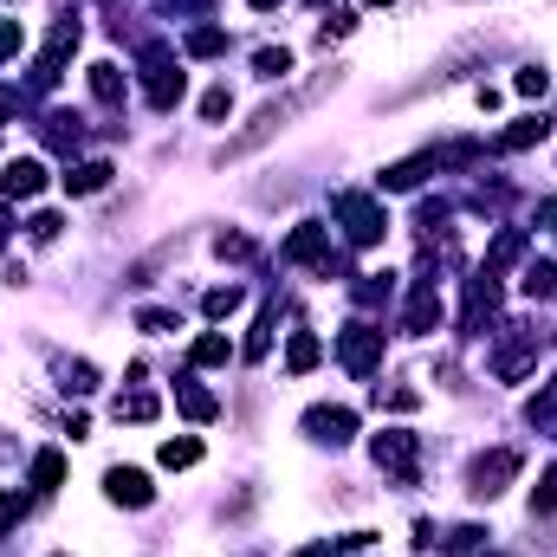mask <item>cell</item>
Wrapping results in <instances>:
<instances>
[{"label": "cell", "mask_w": 557, "mask_h": 557, "mask_svg": "<svg viewBox=\"0 0 557 557\" xmlns=\"http://www.w3.org/2000/svg\"><path fill=\"white\" fill-rule=\"evenodd\" d=\"M337 221H344V234L357 240V247H376L383 240V208H376L370 195H337Z\"/></svg>", "instance_id": "obj_1"}, {"label": "cell", "mask_w": 557, "mask_h": 557, "mask_svg": "<svg viewBox=\"0 0 557 557\" xmlns=\"http://www.w3.org/2000/svg\"><path fill=\"white\" fill-rule=\"evenodd\" d=\"M337 357H344L350 376H370L376 363H383V331H376V324H350V331L337 337Z\"/></svg>", "instance_id": "obj_2"}, {"label": "cell", "mask_w": 557, "mask_h": 557, "mask_svg": "<svg viewBox=\"0 0 557 557\" xmlns=\"http://www.w3.org/2000/svg\"><path fill=\"white\" fill-rule=\"evenodd\" d=\"M143 91H149V104H156V111H169L175 98H182V72H175V59L162 46H149V65H143Z\"/></svg>", "instance_id": "obj_3"}, {"label": "cell", "mask_w": 557, "mask_h": 557, "mask_svg": "<svg viewBox=\"0 0 557 557\" xmlns=\"http://www.w3.org/2000/svg\"><path fill=\"white\" fill-rule=\"evenodd\" d=\"M512 473H519V454H512V447H499V454H480V460H473V499H499Z\"/></svg>", "instance_id": "obj_4"}, {"label": "cell", "mask_w": 557, "mask_h": 557, "mask_svg": "<svg viewBox=\"0 0 557 557\" xmlns=\"http://www.w3.org/2000/svg\"><path fill=\"white\" fill-rule=\"evenodd\" d=\"M376 467H389L396 480H415V434L409 428H383L376 434Z\"/></svg>", "instance_id": "obj_5"}, {"label": "cell", "mask_w": 557, "mask_h": 557, "mask_svg": "<svg viewBox=\"0 0 557 557\" xmlns=\"http://www.w3.org/2000/svg\"><path fill=\"white\" fill-rule=\"evenodd\" d=\"M285 260H298V266H324V273H331V234H324L318 221L292 227V240H285Z\"/></svg>", "instance_id": "obj_6"}, {"label": "cell", "mask_w": 557, "mask_h": 557, "mask_svg": "<svg viewBox=\"0 0 557 557\" xmlns=\"http://www.w3.org/2000/svg\"><path fill=\"white\" fill-rule=\"evenodd\" d=\"M104 493H111L117 506L137 512V506H149V499H156V486H149V473H137V467H111V473H104Z\"/></svg>", "instance_id": "obj_7"}, {"label": "cell", "mask_w": 557, "mask_h": 557, "mask_svg": "<svg viewBox=\"0 0 557 557\" xmlns=\"http://www.w3.org/2000/svg\"><path fill=\"white\" fill-rule=\"evenodd\" d=\"M39 188H46V169H39L33 156H20V162L0 169V195H7V201H33Z\"/></svg>", "instance_id": "obj_8"}, {"label": "cell", "mask_w": 557, "mask_h": 557, "mask_svg": "<svg viewBox=\"0 0 557 557\" xmlns=\"http://www.w3.org/2000/svg\"><path fill=\"white\" fill-rule=\"evenodd\" d=\"M493 311H499V279H493V273H480V279L467 285V311H460V324H467V331H480V324L493 318Z\"/></svg>", "instance_id": "obj_9"}, {"label": "cell", "mask_w": 557, "mask_h": 557, "mask_svg": "<svg viewBox=\"0 0 557 557\" xmlns=\"http://www.w3.org/2000/svg\"><path fill=\"white\" fill-rule=\"evenodd\" d=\"M305 428H311V434H318V441H331V447H344V441H350V434H357V415H350V409H311V415H305Z\"/></svg>", "instance_id": "obj_10"}, {"label": "cell", "mask_w": 557, "mask_h": 557, "mask_svg": "<svg viewBox=\"0 0 557 557\" xmlns=\"http://www.w3.org/2000/svg\"><path fill=\"white\" fill-rule=\"evenodd\" d=\"M318 357H324L318 337H311V331H292V344H285V370L305 376V370H318Z\"/></svg>", "instance_id": "obj_11"}, {"label": "cell", "mask_w": 557, "mask_h": 557, "mask_svg": "<svg viewBox=\"0 0 557 557\" xmlns=\"http://www.w3.org/2000/svg\"><path fill=\"white\" fill-rule=\"evenodd\" d=\"M409 331H434V324H441V292H434V285H421V292L409 298Z\"/></svg>", "instance_id": "obj_12"}, {"label": "cell", "mask_w": 557, "mask_h": 557, "mask_svg": "<svg viewBox=\"0 0 557 557\" xmlns=\"http://www.w3.org/2000/svg\"><path fill=\"white\" fill-rule=\"evenodd\" d=\"M532 357H538V344L525 337V344H506V350H499V357H493V370L506 376V383H519V376L532 370Z\"/></svg>", "instance_id": "obj_13"}, {"label": "cell", "mask_w": 557, "mask_h": 557, "mask_svg": "<svg viewBox=\"0 0 557 557\" xmlns=\"http://www.w3.org/2000/svg\"><path fill=\"white\" fill-rule=\"evenodd\" d=\"M59 480H65V454H59V447H39V454H33V486H39V493H52Z\"/></svg>", "instance_id": "obj_14"}, {"label": "cell", "mask_w": 557, "mask_h": 557, "mask_svg": "<svg viewBox=\"0 0 557 557\" xmlns=\"http://www.w3.org/2000/svg\"><path fill=\"white\" fill-rule=\"evenodd\" d=\"M104 182H111V162H78V169L65 175V188H72V195H98Z\"/></svg>", "instance_id": "obj_15"}, {"label": "cell", "mask_w": 557, "mask_h": 557, "mask_svg": "<svg viewBox=\"0 0 557 557\" xmlns=\"http://www.w3.org/2000/svg\"><path fill=\"white\" fill-rule=\"evenodd\" d=\"M545 117H519V124H512V130H499V149H532L538 137H545Z\"/></svg>", "instance_id": "obj_16"}, {"label": "cell", "mask_w": 557, "mask_h": 557, "mask_svg": "<svg viewBox=\"0 0 557 557\" xmlns=\"http://www.w3.org/2000/svg\"><path fill=\"white\" fill-rule=\"evenodd\" d=\"M175 402H182V415H188V421H214V409H221V402H214L208 389H195V383L175 389Z\"/></svg>", "instance_id": "obj_17"}, {"label": "cell", "mask_w": 557, "mask_h": 557, "mask_svg": "<svg viewBox=\"0 0 557 557\" xmlns=\"http://www.w3.org/2000/svg\"><path fill=\"white\" fill-rule=\"evenodd\" d=\"M91 91H98V104H117L124 98V72L117 65H91Z\"/></svg>", "instance_id": "obj_18"}, {"label": "cell", "mask_w": 557, "mask_h": 557, "mask_svg": "<svg viewBox=\"0 0 557 557\" xmlns=\"http://www.w3.org/2000/svg\"><path fill=\"white\" fill-rule=\"evenodd\" d=\"M201 460V441L195 434H182V441H162V467H195Z\"/></svg>", "instance_id": "obj_19"}, {"label": "cell", "mask_w": 557, "mask_h": 557, "mask_svg": "<svg viewBox=\"0 0 557 557\" xmlns=\"http://www.w3.org/2000/svg\"><path fill=\"white\" fill-rule=\"evenodd\" d=\"M188 52H195V59H214V52H227V33L221 26H195V33H188Z\"/></svg>", "instance_id": "obj_20"}, {"label": "cell", "mask_w": 557, "mask_h": 557, "mask_svg": "<svg viewBox=\"0 0 557 557\" xmlns=\"http://www.w3.org/2000/svg\"><path fill=\"white\" fill-rule=\"evenodd\" d=\"M512 91H519V98H545V91H551V72H545V65H525V72L512 78Z\"/></svg>", "instance_id": "obj_21"}, {"label": "cell", "mask_w": 557, "mask_h": 557, "mask_svg": "<svg viewBox=\"0 0 557 557\" xmlns=\"http://www.w3.org/2000/svg\"><path fill=\"white\" fill-rule=\"evenodd\" d=\"M525 292H532V298H557V266H551V260H538L532 273H525Z\"/></svg>", "instance_id": "obj_22"}, {"label": "cell", "mask_w": 557, "mask_h": 557, "mask_svg": "<svg viewBox=\"0 0 557 557\" xmlns=\"http://www.w3.org/2000/svg\"><path fill=\"white\" fill-rule=\"evenodd\" d=\"M234 357V344H227L221 331H208V337H195V363H227Z\"/></svg>", "instance_id": "obj_23"}, {"label": "cell", "mask_w": 557, "mask_h": 557, "mask_svg": "<svg viewBox=\"0 0 557 557\" xmlns=\"http://www.w3.org/2000/svg\"><path fill=\"white\" fill-rule=\"evenodd\" d=\"M117 421H156V396H117Z\"/></svg>", "instance_id": "obj_24"}, {"label": "cell", "mask_w": 557, "mask_h": 557, "mask_svg": "<svg viewBox=\"0 0 557 557\" xmlns=\"http://www.w3.org/2000/svg\"><path fill=\"white\" fill-rule=\"evenodd\" d=\"M532 512H557V467L538 473V486H532Z\"/></svg>", "instance_id": "obj_25"}, {"label": "cell", "mask_w": 557, "mask_h": 557, "mask_svg": "<svg viewBox=\"0 0 557 557\" xmlns=\"http://www.w3.org/2000/svg\"><path fill=\"white\" fill-rule=\"evenodd\" d=\"M227 311H240V285H214L208 292V318H227Z\"/></svg>", "instance_id": "obj_26"}, {"label": "cell", "mask_w": 557, "mask_h": 557, "mask_svg": "<svg viewBox=\"0 0 557 557\" xmlns=\"http://www.w3.org/2000/svg\"><path fill=\"white\" fill-rule=\"evenodd\" d=\"M20 512H26V499H20V493H0V538H7L13 525H20Z\"/></svg>", "instance_id": "obj_27"}, {"label": "cell", "mask_w": 557, "mask_h": 557, "mask_svg": "<svg viewBox=\"0 0 557 557\" xmlns=\"http://www.w3.org/2000/svg\"><path fill=\"white\" fill-rule=\"evenodd\" d=\"M227 111H234V98H227V85H221V91H208V98H201V117H208V124H221Z\"/></svg>", "instance_id": "obj_28"}, {"label": "cell", "mask_w": 557, "mask_h": 557, "mask_svg": "<svg viewBox=\"0 0 557 557\" xmlns=\"http://www.w3.org/2000/svg\"><path fill=\"white\" fill-rule=\"evenodd\" d=\"M214 253H221V260H247L253 240H247V234H221V240H214Z\"/></svg>", "instance_id": "obj_29"}, {"label": "cell", "mask_w": 557, "mask_h": 557, "mask_svg": "<svg viewBox=\"0 0 557 557\" xmlns=\"http://www.w3.org/2000/svg\"><path fill=\"white\" fill-rule=\"evenodd\" d=\"M285 72H292V52H260V78H285Z\"/></svg>", "instance_id": "obj_30"}, {"label": "cell", "mask_w": 557, "mask_h": 557, "mask_svg": "<svg viewBox=\"0 0 557 557\" xmlns=\"http://www.w3.org/2000/svg\"><path fill=\"white\" fill-rule=\"evenodd\" d=\"M91 383H98V376H91V363H65V389H72V396H85Z\"/></svg>", "instance_id": "obj_31"}, {"label": "cell", "mask_w": 557, "mask_h": 557, "mask_svg": "<svg viewBox=\"0 0 557 557\" xmlns=\"http://www.w3.org/2000/svg\"><path fill=\"white\" fill-rule=\"evenodd\" d=\"M519 253H525V234H499V247H493V260H499V266L519 260Z\"/></svg>", "instance_id": "obj_32"}, {"label": "cell", "mask_w": 557, "mask_h": 557, "mask_svg": "<svg viewBox=\"0 0 557 557\" xmlns=\"http://www.w3.org/2000/svg\"><path fill=\"white\" fill-rule=\"evenodd\" d=\"M20 52V20H0V59H13Z\"/></svg>", "instance_id": "obj_33"}, {"label": "cell", "mask_w": 557, "mask_h": 557, "mask_svg": "<svg viewBox=\"0 0 557 557\" xmlns=\"http://www.w3.org/2000/svg\"><path fill=\"white\" fill-rule=\"evenodd\" d=\"M59 227H65L59 214H33V240H59Z\"/></svg>", "instance_id": "obj_34"}, {"label": "cell", "mask_w": 557, "mask_h": 557, "mask_svg": "<svg viewBox=\"0 0 557 557\" xmlns=\"http://www.w3.org/2000/svg\"><path fill=\"white\" fill-rule=\"evenodd\" d=\"M350 26H357V13H344V7H337L331 20H324V39H331V33H350Z\"/></svg>", "instance_id": "obj_35"}, {"label": "cell", "mask_w": 557, "mask_h": 557, "mask_svg": "<svg viewBox=\"0 0 557 557\" xmlns=\"http://www.w3.org/2000/svg\"><path fill=\"white\" fill-rule=\"evenodd\" d=\"M13 111H20V91H0V124H7Z\"/></svg>", "instance_id": "obj_36"}, {"label": "cell", "mask_w": 557, "mask_h": 557, "mask_svg": "<svg viewBox=\"0 0 557 557\" xmlns=\"http://www.w3.org/2000/svg\"><path fill=\"white\" fill-rule=\"evenodd\" d=\"M538 221H545L551 234H557V201H538Z\"/></svg>", "instance_id": "obj_37"}, {"label": "cell", "mask_w": 557, "mask_h": 557, "mask_svg": "<svg viewBox=\"0 0 557 557\" xmlns=\"http://www.w3.org/2000/svg\"><path fill=\"white\" fill-rule=\"evenodd\" d=\"M7 227H13V221H7V208H0V247H7Z\"/></svg>", "instance_id": "obj_38"}, {"label": "cell", "mask_w": 557, "mask_h": 557, "mask_svg": "<svg viewBox=\"0 0 557 557\" xmlns=\"http://www.w3.org/2000/svg\"><path fill=\"white\" fill-rule=\"evenodd\" d=\"M253 7H273V0H253Z\"/></svg>", "instance_id": "obj_39"}, {"label": "cell", "mask_w": 557, "mask_h": 557, "mask_svg": "<svg viewBox=\"0 0 557 557\" xmlns=\"http://www.w3.org/2000/svg\"><path fill=\"white\" fill-rule=\"evenodd\" d=\"M370 7H389V0H370Z\"/></svg>", "instance_id": "obj_40"}, {"label": "cell", "mask_w": 557, "mask_h": 557, "mask_svg": "<svg viewBox=\"0 0 557 557\" xmlns=\"http://www.w3.org/2000/svg\"><path fill=\"white\" fill-rule=\"evenodd\" d=\"M298 557H318V551H298Z\"/></svg>", "instance_id": "obj_41"}]
</instances>
